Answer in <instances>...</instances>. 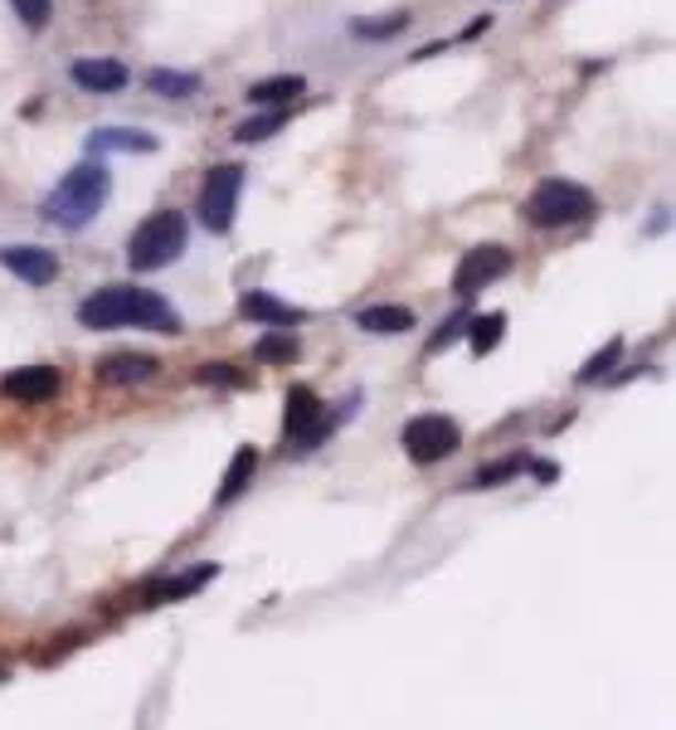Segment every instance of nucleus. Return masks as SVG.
Returning <instances> with one entry per match:
<instances>
[{
	"label": "nucleus",
	"instance_id": "obj_6",
	"mask_svg": "<svg viewBox=\"0 0 676 730\" xmlns=\"http://www.w3.org/2000/svg\"><path fill=\"white\" fill-rule=\"evenodd\" d=\"M239 190H243V166H215L200 186V225L210 234H229L233 210H239Z\"/></svg>",
	"mask_w": 676,
	"mask_h": 730
},
{
	"label": "nucleus",
	"instance_id": "obj_8",
	"mask_svg": "<svg viewBox=\"0 0 676 730\" xmlns=\"http://www.w3.org/2000/svg\"><path fill=\"white\" fill-rule=\"evenodd\" d=\"M507 268H511V253L501 249V243H477V249L462 253L458 273H453V292H458V298H477V292L497 283Z\"/></svg>",
	"mask_w": 676,
	"mask_h": 730
},
{
	"label": "nucleus",
	"instance_id": "obj_1",
	"mask_svg": "<svg viewBox=\"0 0 676 730\" xmlns=\"http://www.w3.org/2000/svg\"><path fill=\"white\" fill-rule=\"evenodd\" d=\"M79 322L93 332H113V326H152L166 336L180 332V316L170 312V302L146 288H97L93 298L79 302Z\"/></svg>",
	"mask_w": 676,
	"mask_h": 730
},
{
	"label": "nucleus",
	"instance_id": "obj_19",
	"mask_svg": "<svg viewBox=\"0 0 676 730\" xmlns=\"http://www.w3.org/2000/svg\"><path fill=\"white\" fill-rule=\"evenodd\" d=\"M507 336V312H491V316H477L472 326H467V341H472V356H487L497 341Z\"/></svg>",
	"mask_w": 676,
	"mask_h": 730
},
{
	"label": "nucleus",
	"instance_id": "obj_16",
	"mask_svg": "<svg viewBox=\"0 0 676 730\" xmlns=\"http://www.w3.org/2000/svg\"><path fill=\"white\" fill-rule=\"evenodd\" d=\"M298 93H306V83L298 79V73H278V79H258V83H249V103L253 107H268V103H288V97H298Z\"/></svg>",
	"mask_w": 676,
	"mask_h": 730
},
{
	"label": "nucleus",
	"instance_id": "obj_18",
	"mask_svg": "<svg viewBox=\"0 0 676 730\" xmlns=\"http://www.w3.org/2000/svg\"><path fill=\"white\" fill-rule=\"evenodd\" d=\"M253 468H258V448H239L233 462H229V472H225V482H219V502H233V497L249 487Z\"/></svg>",
	"mask_w": 676,
	"mask_h": 730
},
{
	"label": "nucleus",
	"instance_id": "obj_2",
	"mask_svg": "<svg viewBox=\"0 0 676 730\" xmlns=\"http://www.w3.org/2000/svg\"><path fill=\"white\" fill-rule=\"evenodd\" d=\"M107 195H113V170H107V161L103 166L83 161L44 195L40 215L59 229H83V225H93V215L107 205Z\"/></svg>",
	"mask_w": 676,
	"mask_h": 730
},
{
	"label": "nucleus",
	"instance_id": "obj_15",
	"mask_svg": "<svg viewBox=\"0 0 676 730\" xmlns=\"http://www.w3.org/2000/svg\"><path fill=\"white\" fill-rule=\"evenodd\" d=\"M210 580H215V565H200V570H190V575H176V580L152 584V590H146V599H137V604H170V599H186V594H195L200 584H210Z\"/></svg>",
	"mask_w": 676,
	"mask_h": 730
},
{
	"label": "nucleus",
	"instance_id": "obj_4",
	"mask_svg": "<svg viewBox=\"0 0 676 730\" xmlns=\"http://www.w3.org/2000/svg\"><path fill=\"white\" fill-rule=\"evenodd\" d=\"M594 215V195L574 180H540L526 200V219L540 229H564V225H584Z\"/></svg>",
	"mask_w": 676,
	"mask_h": 730
},
{
	"label": "nucleus",
	"instance_id": "obj_3",
	"mask_svg": "<svg viewBox=\"0 0 676 730\" xmlns=\"http://www.w3.org/2000/svg\"><path fill=\"white\" fill-rule=\"evenodd\" d=\"M190 243V225L180 210H156L152 219H142L137 229H132L127 239V263L137 268V273H156V268L176 263L180 253H186Z\"/></svg>",
	"mask_w": 676,
	"mask_h": 730
},
{
	"label": "nucleus",
	"instance_id": "obj_14",
	"mask_svg": "<svg viewBox=\"0 0 676 730\" xmlns=\"http://www.w3.org/2000/svg\"><path fill=\"white\" fill-rule=\"evenodd\" d=\"M355 326H361V332H379V336H399L414 326V312L399 307V302H385V307H365L355 316Z\"/></svg>",
	"mask_w": 676,
	"mask_h": 730
},
{
	"label": "nucleus",
	"instance_id": "obj_7",
	"mask_svg": "<svg viewBox=\"0 0 676 730\" xmlns=\"http://www.w3.org/2000/svg\"><path fill=\"white\" fill-rule=\"evenodd\" d=\"M282 434H288L292 448H316L331 434V419L322 414V399L312 395L306 385L288 389V414H282Z\"/></svg>",
	"mask_w": 676,
	"mask_h": 730
},
{
	"label": "nucleus",
	"instance_id": "obj_23",
	"mask_svg": "<svg viewBox=\"0 0 676 730\" xmlns=\"http://www.w3.org/2000/svg\"><path fill=\"white\" fill-rule=\"evenodd\" d=\"M531 462L526 458H507V462H491V468H482V472H472V482L467 487H501L507 478H516V472H526Z\"/></svg>",
	"mask_w": 676,
	"mask_h": 730
},
{
	"label": "nucleus",
	"instance_id": "obj_21",
	"mask_svg": "<svg viewBox=\"0 0 676 730\" xmlns=\"http://www.w3.org/2000/svg\"><path fill=\"white\" fill-rule=\"evenodd\" d=\"M282 122H288V113H282V107H278V113H258V117H249V122H239L233 142H243V146H249V142H263V137H273Z\"/></svg>",
	"mask_w": 676,
	"mask_h": 730
},
{
	"label": "nucleus",
	"instance_id": "obj_27",
	"mask_svg": "<svg viewBox=\"0 0 676 730\" xmlns=\"http://www.w3.org/2000/svg\"><path fill=\"white\" fill-rule=\"evenodd\" d=\"M200 380H205V385H243V375H239V371H229L225 361H210V365L200 371Z\"/></svg>",
	"mask_w": 676,
	"mask_h": 730
},
{
	"label": "nucleus",
	"instance_id": "obj_12",
	"mask_svg": "<svg viewBox=\"0 0 676 730\" xmlns=\"http://www.w3.org/2000/svg\"><path fill=\"white\" fill-rule=\"evenodd\" d=\"M73 83H79L83 93H117L122 83H127V69H122L117 59H79V64H73Z\"/></svg>",
	"mask_w": 676,
	"mask_h": 730
},
{
	"label": "nucleus",
	"instance_id": "obj_11",
	"mask_svg": "<svg viewBox=\"0 0 676 730\" xmlns=\"http://www.w3.org/2000/svg\"><path fill=\"white\" fill-rule=\"evenodd\" d=\"M156 375V356H142V351H117V356L97 361V380L103 385H137Z\"/></svg>",
	"mask_w": 676,
	"mask_h": 730
},
{
	"label": "nucleus",
	"instance_id": "obj_17",
	"mask_svg": "<svg viewBox=\"0 0 676 730\" xmlns=\"http://www.w3.org/2000/svg\"><path fill=\"white\" fill-rule=\"evenodd\" d=\"M89 152H156V137L146 132H127V127H103L89 137Z\"/></svg>",
	"mask_w": 676,
	"mask_h": 730
},
{
	"label": "nucleus",
	"instance_id": "obj_9",
	"mask_svg": "<svg viewBox=\"0 0 676 730\" xmlns=\"http://www.w3.org/2000/svg\"><path fill=\"white\" fill-rule=\"evenodd\" d=\"M0 268H10L24 288H49L59 278V259L49 249H40V243H6L0 249Z\"/></svg>",
	"mask_w": 676,
	"mask_h": 730
},
{
	"label": "nucleus",
	"instance_id": "obj_26",
	"mask_svg": "<svg viewBox=\"0 0 676 730\" xmlns=\"http://www.w3.org/2000/svg\"><path fill=\"white\" fill-rule=\"evenodd\" d=\"M404 30V15H395V20H355V34H365V40H385V34H399Z\"/></svg>",
	"mask_w": 676,
	"mask_h": 730
},
{
	"label": "nucleus",
	"instance_id": "obj_5",
	"mask_svg": "<svg viewBox=\"0 0 676 730\" xmlns=\"http://www.w3.org/2000/svg\"><path fill=\"white\" fill-rule=\"evenodd\" d=\"M399 444H404V453H409L414 462H424V468H428V462H444L448 453H458L462 429L448 419V414H419V419L404 424Z\"/></svg>",
	"mask_w": 676,
	"mask_h": 730
},
{
	"label": "nucleus",
	"instance_id": "obj_25",
	"mask_svg": "<svg viewBox=\"0 0 676 730\" xmlns=\"http://www.w3.org/2000/svg\"><path fill=\"white\" fill-rule=\"evenodd\" d=\"M10 6H15V15L30 24V30H44L49 24V0H10Z\"/></svg>",
	"mask_w": 676,
	"mask_h": 730
},
{
	"label": "nucleus",
	"instance_id": "obj_22",
	"mask_svg": "<svg viewBox=\"0 0 676 730\" xmlns=\"http://www.w3.org/2000/svg\"><path fill=\"white\" fill-rule=\"evenodd\" d=\"M253 356H258V361H298V336L268 332V336L253 346Z\"/></svg>",
	"mask_w": 676,
	"mask_h": 730
},
{
	"label": "nucleus",
	"instance_id": "obj_13",
	"mask_svg": "<svg viewBox=\"0 0 676 730\" xmlns=\"http://www.w3.org/2000/svg\"><path fill=\"white\" fill-rule=\"evenodd\" d=\"M239 312L249 316V322L258 326H292V322H302V307H288V302H278V298H268V292H249V298L239 302Z\"/></svg>",
	"mask_w": 676,
	"mask_h": 730
},
{
	"label": "nucleus",
	"instance_id": "obj_20",
	"mask_svg": "<svg viewBox=\"0 0 676 730\" xmlns=\"http://www.w3.org/2000/svg\"><path fill=\"white\" fill-rule=\"evenodd\" d=\"M146 88L162 97H190L200 88V79L195 73H176V69H156V73H146Z\"/></svg>",
	"mask_w": 676,
	"mask_h": 730
},
{
	"label": "nucleus",
	"instance_id": "obj_24",
	"mask_svg": "<svg viewBox=\"0 0 676 730\" xmlns=\"http://www.w3.org/2000/svg\"><path fill=\"white\" fill-rule=\"evenodd\" d=\"M618 356H623V341H609V346L599 351V356H594V361H589L584 371H580V380H584V385H594L599 375H609L613 365H618Z\"/></svg>",
	"mask_w": 676,
	"mask_h": 730
},
{
	"label": "nucleus",
	"instance_id": "obj_10",
	"mask_svg": "<svg viewBox=\"0 0 676 730\" xmlns=\"http://www.w3.org/2000/svg\"><path fill=\"white\" fill-rule=\"evenodd\" d=\"M0 395L15 399V405H49L59 395V371L54 365H20L0 380Z\"/></svg>",
	"mask_w": 676,
	"mask_h": 730
}]
</instances>
